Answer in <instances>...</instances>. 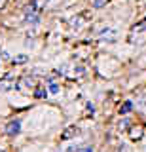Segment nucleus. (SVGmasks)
<instances>
[{"label":"nucleus","instance_id":"6","mask_svg":"<svg viewBox=\"0 0 146 152\" xmlns=\"http://www.w3.org/2000/svg\"><path fill=\"white\" fill-rule=\"evenodd\" d=\"M129 137L133 141H139L140 137H142V126H137V127H131L129 129Z\"/></svg>","mask_w":146,"mask_h":152},{"label":"nucleus","instance_id":"2","mask_svg":"<svg viewBox=\"0 0 146 152\" xmlns=\"http://www.w3.org/2000/svg\"><path fill=\"white\" fill-rule=\"evenodd\" d=\"M13 88H17V84H15V80H13L10 74L4 76V78H0V89H2V91H10V89H13Z\"/></svg>","mask_w":146,"mask_h":152},{"label":"nucleus","instance_id":"12","mask_svg":"<svg viewBox=\"0 0 146 152\" xmlns=\"http://www.w3.org/2000/svg\"><path fill=\"white\" fill-rule=\"evenodd\" d=\"M78 152H93V146L91 145H84V146H80Z\"/></svg>","mask_w":146,"mask_h":152},{"label":"nucleus","instance_id":"9","mask_svg":"<svg viewBox=\"0 0 146 152\" xmlns=\"http://www.w3.org/2000/svg\"><path fill=\"white\" fill-rule=\"evenodd\" d=\"M144 28H146V19H142L139 25H135V27H133V32H142Z\"/></svg>","mask_w":146,"mask_h":152},{"label":"nucleus","instance_id":"14","mask_svg":"<svg viewBox=\"0 0 146 152\" xmlns=\"http://www.w3.org/2000/svg\"><path fill=\"white\" fill-rule=\"evenodd\" d=\"M34 95H36V97H46V91H44V89H36Z\"/></svg>","mask_w":146,"mask_h":152},{"label":"nucleus","instance_id":"15","mask_svg":"<svg viewBox=\"0 0 146 152\" xmlns=\"http://www.w3.org/2000/svg\"><path fill=\"white\" fill-rule=\"evenodd\" d=\"M127 124H129V122H127V118H125L123 122H120V129H121V127H127Z\"/></svg>","mask_w":146,"mask_h":152},{"label":"nucleus","instance_id":"5","mask_svg":"<svg viewBox=\"0 0 146 152\" xmlns=\"http://www.w3.org/2000/svg\"><path fill=\"white\" fill-rule=\"evenodd\" d=\"M99 36L105 38L106 42H114L116 40V31H114V28H102V31L99 32Z\"/></svg>","mask_w":146,"mask_h":152},{"label":"nucleus","instance_id":"10","mask_svg":"<svg viewBox=\"0 0 146 152\" xmlns=\"http://www.w3.org/2000/svg\"><path fill=\"white\" fill-rule=\"evenodd\" d=\"M23 63H27V55H17L13 59V65H23Z\"/></svg>","mask_w":146,"mask_h":152},{"label":"nucleus","instance_id":"13","mask_svg":"<svg viewBox=\"0 0 146 152\" xmlns=\"http://www.w3.org/2000/svg\"><path fill=\"white\" fill-rule=\"evenodd\" d=\"M49 93H59V86L57 84H49Z\"/></svg>","mask_w":146,"mask_h":152},{"label":"nucleus","instance_id":"4","mask_svg":"<svg viewBox=\"0 0 146 152\" xmlns=\"http://www.w3.org/2000/svg\"><path fill=\"white\" fill-rule=\"evenodd\" d=\"M19 131H21V122L19 120H12L6 126V133H8V135H17Z\"/></svg>","mask_w":146,"mask_h":152},{"label":"nucleus","instance_id":"1","mask_svg":"<svg viewBox=\"0 0 146 152\" xmlns=\"http://www.w3.org/2000/svg\"><path fill=\"white\" fill-rule=\"evenodd\" d=\"M87 21H89V13H87V12H84V13H78L76 17L70 19V25H72L74 28H82Z\"/></svg>","mask_w":146,"mask_h":152},{"label":"nucleus","instance_id":"8","mask_svg":"<svg viewBox=\"0 0 146 152\" xmlns=\"http://www.w3.org/2000/svg\"><path fill=\"white\" fill-rule=\"evenodd\" d=\"M23 84H25L27 88H36V80L31 78V76H25V78H23Z\"/></svg>","mask_w":146,"mask_h":152},{"label":"nucleus","instance_id":"11","mask_svg":"<svg viewBox=\"0 0 146 152\" xmlns=\"http://www.w3.org/2000/svg\"><path fill=\"white\" fill-rule=\"evenodd\" d=\"M57 152H78V146L70 145V146H65V148H59Z\"/></svg>","mask_w":146,"mask_h":152},{"label":"nucleus","instance_id":"7","mask_svg":"<svg viewBox=\"0 0 146 152\" xmlns=\"http://www.w3.org/2000/svg\"><path fill=\"white\" fill-rule=\"evenodd\" d=\"M131 110H133V103H131V101H125V103L120 107V112H121V114H127V112H131Z\"/></svg>","mask_w":146,"mask_h":152},{"label":"nucleus","instance_id":"3","mask_svg":"<svg viewBox=\"0 0 146 152\" xmlns=\"http://www.w3.org/2000/svg\"><path fill=\"white\" fill-rule=\"evenodd\" d=\"M78 133H80L78 126H68L67 129L63 131V135H61V141H68V139H72V137H76Z\"/></svg>","mask_w":146,"mask_h":152},{"label":"nucleus","instance_id":"16","mask_svg":"<svg viewBox=\"0 0 146 152\" xmlns=\"http://www.w3.org/2000/svg\"><path fill=\"white\" fill-rule=\"evenodd\" d=\"M42 2H44V0H42Z\"/></svg>","mask_w":146,"mask_h":152}]
</instances>
